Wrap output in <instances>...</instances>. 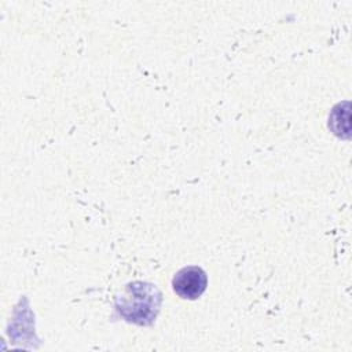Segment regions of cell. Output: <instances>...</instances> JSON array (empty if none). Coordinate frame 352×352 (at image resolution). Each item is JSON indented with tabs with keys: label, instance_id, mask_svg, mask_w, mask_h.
I'll return each mask as SVG.
<instances>
[{
	"label": "cell",
	"instance_id": "2",
	"mask_svg": "<svg viewBox=\"0 0 352 352\" xmlns=\"http://www.w3.org/2000/svg\"><path fill=\"white\" fill-rule=\"evenodd\" d=\"M206 272L198 265H188L179 270L172 279L173 292L183 300H197L206 290Z\"/></svg>",
	"mask_w": 352,
	"mask_h": 352
},
{
	"label": "cell",
	"instance_id": "1",
	"mask_svg": "<svg viewBox=\"0 0 352 352\" xmlns=\"http://www.w3.org/2000/svg\"><path fill=\"white\" fill-rule=\"evenodd\" d=\"M161 304V293L153 285L135 282L126 286V293L117 302V311L125 320L136 324H151Z\"/></svg>",
	"mask_w": 352,
	"mask_h": 352
}]
</instances>
